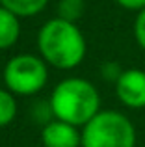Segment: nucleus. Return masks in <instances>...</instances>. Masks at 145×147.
Masks as SVG:
<instances>
[{
  "mask_svg": "<svg viewBox=\"0 0 145 147\" xmlns=\"http://www.w3.org/2000/svg\"><path fill=\"white\" fill-rule=\"evenodd\" d=\"M121 73H123V69H121L115 61H106V63L101 67L102 78H104V80H110V82H117V80H119V76H121Z\"/></svg>",
  "mask_w": 145,
  "mask_h": 147,
  "instance_id": "9b49d317",
  "label": "nucleus"
},
{
  "mask_svg": "<svg viewBox=\"0 0 145 147\" xmlns=\"http://www.w3.org/2000/svg\"><path fill=\"white\" fill-rule=\"evenodd\" d=\"M0 6H2V0H0Z\"/></svg>",
  "mask_w": 145,
  "mask_h": 147,
  "instance_id": "4468645a",
  "label": "nucleus"
},
{
  "mask_svg": "<svg viewBox=\"0 0 145 147\" xmlns=\"http://www.w3.org/2000/svg\"><path fill=\"white\" fill-rule=\"evenodd\" d=\"M134 37L138 41V45L145 50V9L140 11L134 21Z\"/></svg>",
  "mask_w": 145,
  "mask_h": 147,
  "instance_id": "f8f14e48",
  "label": "nucleus"
},
{
  "mask_svg": "<svg viewBox=\"0 0 145 147\" xmlns=\"http://www.w3.org/2000/svg\"><path fill=\"white\" fill-rule=\"evenodd\" d=\"M136 129L115 110L99 112L82 129V147H134Z\"/></svg>",
  "mask_w": 145,
  "mask_h": 147,
  "instance_id": "7ed1b4c3",
  "label": "nucleus"
},
{
  "mask_svg": "<svg viewBox=\"0 0 145 147\" xmlns=\"http://www.w3.org/2000/svg\"><path fill=\"white\" fill-rule=\"evenodd\" d=\"M86 4L84 0H60L58 2V17L69 22H76L82 17Z\"/></svg>",
  "mask_w": 145,
  "mask_h": 147,
  "instance_id": "9d476101",
  "label": "nucleus"
},
{
  "mask_svg": "<svg viewBox=\"0 0 145 147\" xmlns=\"http://www.w3.org/2000/svg\"><path fill=\"white\" fill-rule=\"evenodd\" d=\"M41 142L45 147H82V132L65 121H48L41 130Z\"/></svg>",
  "mask_w": 145,
  "mask_h": 147,
  "instance_id": "423d86ee",
  "label": "nucleus"
},
{
  "mask_svg": "<svg viewBox=\"0 0 145 147\" xmlns=\"http://www.w3.org/2000/svg\"><path fill=\"white\" fill-rule=\"evenodd\" d=\"M48 0H2V6L17 17H32L45 9Z\"/></svg>",
  "mask_w": 145,
  "mask_h": 147,
  "instance_id": "6e6552de",
  "label": "nucleus"
},
{
  "mask_svg": "<svg viewBox=\"0 0 145 147\" xmlns=\"http://www.w3.org/2000/svg\"><path fill=\"white\" fill-rule=\"evenodd\" d=\"M48 80L47 61L34 54L13 56L4 67V82L13 95L28 97L45 88Z\"/></svg>",
  "mask_w": 145,
  "mask_h": 147,
  "instance_id": "20e7f679",
  "label": "nucleus"
},
{
  "mask_svg": "<svg viewBox=\"0 0 145 147\" xmlns=\"http://www.w3.org/2000/svg\"><path fill=\"white\" fill-rule=\"evenodd\" d=\"M17 115V100L9 90L0 88V127H7Z\"/></svg>",
  "mask_w": 145,
  "mask_h": 147,
  "instance_id": "1a4fd4ad",
  "label": "nucleus"
},
{
  "mask_svg": "<svg viewBox=\"0 0 145 147\" xmlns=\"http://www.w3.org/2000/svg\"><path fill=\"white\" fill-rule=\"evenodd\" d=\"M21 36V22L15 13L0 6V50L11 49Z\"/></svg>",
  "mask_w": 145,
  "mask_h": 147,
  "instance_id": "0eeeda50",
  "label": "nucleus"
},
{
  "mask_svg": "<svg viewBox=\"0 0 145 147\" xmlns=\"http://www.w3.org/2000/svg\"><path fill=\"white\" fill-rule=\"evenodd\" d=\"M37 47L41 58L56 69H75L82 63L86 56L84 39L76 22H69L56 17L47 21L39 30Z\"/></svg>",
  "mask_w": 145,
  "mask_h": 147,
  "instance_id": "f257e3e1",
  "label": "nucleus"
},
{
  "mask_svg": "<svg viewBox=\"0 0 145 147\" xmlns=\"http://www.w3.org/2000/svg\"><path fill=\"white\" fill-rule=\"evenodd\" d=\"M50 108L54 119L71 123L75 127H84L101 112L99 91L89 80L65 78L52 90Z\"/></svg>",
  "mask_w": 145,
  "mask_h": 147,
  "instance_id": "f03ea898",
  "label": "nucleus"
},
{
  "mask_svg": "<svg viewBox=\"0 0 145 147\" xmlns=\"http://www.w3.org/2000/svg\"><path fill=\"white\" fill-rule=\"evenodd\" d=\"M117 99L132 110L145 108V71L125 69L115 82Z\"/></svg>",
  "mask_w": 145,
  "mask_h": 147,
  "instance_id": "39448f33",
  "label": "nucleus"
},
{
  "mask_svg": "<svg viewBox=\"0 0 145 147\" xmlns=\"http://www.w3.org/2000/svg\"><path fill=\"white\" fill-rule=\"evenodd\" d=\"M117 4H119L121 7H125V9H130V11H142L145 9V0H115Z\"/></svg>",
  "mask_w": 145,
  "mask_h": 147,
  "instance_id": "ddd939ff",
  "label": "nucleus"
}]
</instances>
